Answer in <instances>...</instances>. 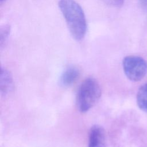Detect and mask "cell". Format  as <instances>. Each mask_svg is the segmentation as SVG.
<instances>
[{
    "mask_svg": "<svg viewBox=\"0 0 147 147\" xmlns=\"http://www.w3.org/2000/svg\"><path fill=\"white\" fill-rule=\"evenodd\" d=\"M59 7L74 39L80 41L87 31V21L82 7L74 0H60Z\"/></svg>",
    "mask_w": 147,
    "mask_h": 147,
    "instance_id": "1",
    "label": "cell"
},
{
    "mask_svg": "<svg viewBox=\"0 0 147 147\" xmlns=\"http://www.w3.org/2000/svg\"><path fill=\"white\" fill-rule=\"evenodd\" d=\"M101 96V88L98 81L93 78L86 79L80 85L76 97V105L81 113L91 109Z\"/></svg>",
    "mask_w": 147,
    "mask_h": 147,
    "instance_id": "2",
    "label": "cell"
},
{
    "mask_svg": "<svg viewBox=\"0 0 147 147\" xmlns=\"http://www.w3.org/2000/svg\"><path fill=\"white\" fill-rule=\"evenodd\" d=\"M122 66L125 75L131 81H140L147 73V62L138 56H126L123 59Z\"/></svg>",
    "mask_w": 147,
    "mask_h": 147,
    "instance_id": "3",
    "label": "cell"
},
{
    "mask_svg": "<svg viewBox=\"0 0 147 147\" xmlns=\"http://www.w3.org/2000/svg\"><path fill=\"white\" fill-rule=\"evenodd\" d=\"M105 132L104 129L99 125L91 127L88 137V147H105Z\"/></svg>",
    "mask_w": 147,
    "mask_h": 147,
    "instance_id": "4",
    "label": "cell"
},
{
    "mask_svg": "<svg viewBox=\"0 0 147 147\" xmlns=\"http://www.w3.org/2000/svg\"><path fill=\"white\" fill-rule=\"evenodd\" d=\"M80 71L74 66L67 67L61 74L60 78V84L63 87H68L73 84L79 78Z\"/></svg>",
    "mask_w": 147,
    "mask_h": 147,
    "instance_id": "5",
    "label": "cell"
},
{
    "mask_svg": "<svg viewBox=\"0 0 147 147\" xmlns=\"http://www.w3.org/2000/svg\"><path fill=\"white\" fill-rule=\"evenodd\" d=\"M0 80L1 94L6 95L9 93L13 88V81L10 73L6 69L2 68Z\"/></svg>",
    "mask_w": 147,
    "mask_h": 147,
    "instance_id": "6",
    "label": "cell"
},
{
    "mask_svg": "<svg viewBox=\"0 0 147 147\" xmlns=\"http://www.w3.org/2000/svg\"><path fill=\"white\" fill-rule=\"evenodd\" d=\"M136 100L139 109L147 112V83L143 84L138 89Z\"/></svg>",
    "mask_w": 147,
    "mask_h": 147,
    "instance_id": "7",
    "label": "cell"
},
{
    "mask_svg": "<svg viewBox=\"0 0 147 147\" xmlns=\"http://www.w3.org/2000/svg\"><path fill=\"white\" fill-rule=\"evenodd\" d=\"M10 33V26L8 25H5L1 28L0 32V44L2 47L3 43L6 41Z\"/></svg>",
    "mask_w": 147,
    "mask_h": 147,
    "instance_id": "8",
    "label": "cell"
},
{
    "mask_svg": "<svg viewBox=\"0 0 147 147\" xmlns=\"http://www.w3.org/2000/svg\"><path fill=\"white\" fill-rule=\"evenodd\" d=\"M105 3L113 7H119L122 6L124 0H102Z\"/></svg>",
    "mask_w": 147,
    "mask_h": 147,
    "instance_id": "9",
    "label": "cell"
},
{
    "mask_svg": "<svg viewBox=\"0 0 147 147\" xmlns=\"http://www.w3.org/2000/svg\"><path fill=\"white\" fill-rule=\"evenodd\" d=\"M141 3L144 6H147V0H140Z\"/></svg>",
    "mask_w": 147,
    "mask_h": 147,
    "instance_id": "10",
    "label": "cell"
},
{
    "mask_svg": "<svg viewBox=\"0 0 147 147\" xmlns=\"http://www.w3.org/2000/svg\"><path fill=\"white\" fill-rule=\"evenodd\" d=\"M5 0H0V2H1V3H2L3 2H4Z\"/></svg>",
    "mask_w": 147,
    "mask_h": 147,
    "instance_id": "11",
    "label": "cell"
}]
</instances>
